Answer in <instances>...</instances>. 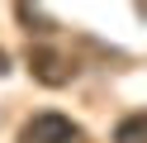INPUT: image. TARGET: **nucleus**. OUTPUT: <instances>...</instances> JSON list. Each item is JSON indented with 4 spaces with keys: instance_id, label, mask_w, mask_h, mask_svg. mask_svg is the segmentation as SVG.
I'll return each mask as SVG.
<instances>
[{
    "instance_id": "7ed1b4c3",
    "label": "nucleus",
    "mask_w": 147,
    "mask_h": 143,
    "mask_svg": "<svg viewBox=\"0 0 147 143\" xmlns=\"http://www.w3.org/2000/svg\"><path fill=\"white\" fill-rule=\"evenodd\" d=\"M14 19H19L24 29H29V34H57V19L48 14V10H38V5H14Z\"/></svg>"
},
{
    "instance_id": "f257e3e1",
    "label": "nucleus",
    "mask_w": 147,
    "mask_h": 143,
    "mask_svg": "<svg viewBox=\"0 0 147 143\" xmlns=\"http://www.w3.org/2000/svg\"><path fill=\"white\" fill-rule=\"evenodd\" d=\"M19 143H90V133L81 129L76 119H67V114L43 110V114H33V119H24Z\"/></svg>"
},
{
    "instance_id": "f03ea898",
    "label": "nucleus",
    "mask_w": 147,
    "mask_h": 143,
    "mask_svg": "<svg viewBox=\"0 0 147 143\" xmlns=\"http://www.w3.org/2000/svg\"><path fill=\"white\" fill-rule=\"evenodd\" d=\"M24 62H29V76H33V81H38V86H52V91L76 76V57H67L62 48H52V43H33Z\"/></svg>"
},
{
    "instance_id": "39448f33",
    "label": "nucleus",
    "mask_w": 147,
    "mask_h": 143,
    "mask_svg": "<svg viewBox=\"0 0 147 143\" xmlns=\"http://www.w3.org/2000/svg\"><path fill=\"white\" fill-rule=\"evenodd\" d=\"M5 72H10V57H5V48H0V76H5Z\"/></svg>"
},
{
    "instance_id": "20e7f679",
    "label": "nucleus",
    "mask_w": 147,
    "mask_h": 143,
    "mask_svg": "<svg viewBox=\"0 0 147 143\" xmlns=\"http://www.w3.org/2000/svg\"><path fill=\"white\" fill-rule=\"evenodd\" d=\"M114 143H147V114L142 110L123 114V119L114 124Z\"/></svg>"
}]
</instances>
